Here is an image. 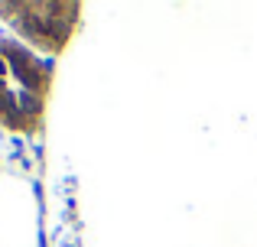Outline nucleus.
Here are the masks:
<instances>
[{"label": "nucleus", "instance_id": "obj_1", "mask_svg": "<svg viewBox=\"0 0 257 247\" xmlns=\"http://www.w3.org/2000/svg\"><path fill=\"white\" fill-rule=\"evenodd\" d=\"M49 88V62L17 39H0V127L13 133H36L46 117Z\"/></svg>", "mask_w": 257, "mask_h": 247}, {"label": "nucleus", "instance_id": "obj_2", "mask_svg": "<svg viewBox=\"0 0 257 247\" xmlns=\"http://www.w3.org/2000/svg\"><path fill=\"white\" fill-rule=\"evenodd\" d=\"M0 17L39 52H62L82 23V4H0Z\"/></svg>", "mask_w": 257, "mask_h": 247}]
</instances>
